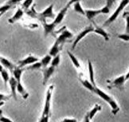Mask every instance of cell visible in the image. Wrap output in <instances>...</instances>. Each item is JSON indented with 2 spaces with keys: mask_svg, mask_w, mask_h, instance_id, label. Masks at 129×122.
<instances>
[{
  "mask_svg": "<svg viewBox=\"0 0 129 122\" xmlns=\"http://www.w3.org/2000/svg\"><path fill=\"white\" fill-rule=\"evenodd\" d=\"M62 122H77V120L74 118H64Z\"/></svg>",
  "mask_w": 129,
  "mask_h": 122,
  "instance_id": "d590c367",
  "label": "cell"
},
{
  "mask_svg": "<svg viewBox=\"0 0 129 122\" xmlns=\"http://www.w3.org/2000/svg\"><path fill=\"white\" fill-rule=\"evenodd\" d=\"M43 27H44V35L46 37L48 35H54V29L57 26L54 22H53L52 23H47L46 21H44L42 22Z\"/></svg>",
  "mask_w": 129,
  "mask_h": 122,
  "instance_id": "9c48e42d",
  "label": "cell"
},
{
  "mask_svg": "<svg viewBox=\"0 0 129 122\" xmlns=\"http://www.w3.org/2000/svg\"><path fill=\"white\" fill-rule=\"evenodd\" d=\"M117 37L124 42H129V34L124 33V34H121V35H117Z\"/></svg>",
  "mask_w": 129,
  "mask_h": 122,
  "instance_id": "1f68e13d",
  "label": "cell"
},
{
  "mask_svg": "<svg viewBox=\"0 0 129 122\" xmlns=\"http://www.w3.org/2000/svg\"><path fill=\"white\" fill-rule=\"evenodd\" d=\"M9 85L10 87H11V97H13L14 99L17 100V84H18V81L14 79V77H10L9 79Z\"/></svg>",
  "mask_w": 129,
  "mask_h": 122,
  "instance_id": "8fae6325",
  "label": "cell"
},
{
  "mask_svg": "<svg viewBox=\"0 0 129 122\" xmlns=\"http://www.w3.org/2000/svg\"><path fill=\"white\" fill-rule=\"evenodd\" d=\"M23 70H24V68H19L18 66H16L14 69V70L11 72L13 74V77H14V79H15L18 82L21 81V77L23 73Z\"/></svg>",
  "mask_w": 129,
  "mask_h": 122,
  "instance_id": "ac0fdd59",
  "label": "cell"
},
{
  "mask_svg": "<svg viewBox=\"0 0 129 122\" xmlns=\"http://www.w3.org/2000/svg\"><path fill=\"white\" fill-rule=\"evenodd\" d=\"M128 4H129V0H121L120 5L118 6V7L115 11V12H114L112 15L109 17L105 22H104L103 26H108L110 24H112L118 18L119 14H120V12L123 11V8H124L126 6H127Z\"/></svg>",
  "mask_w": 129,
  "mask_h": 122,
  "instance_id": "8992f818",
  "label": "cell"
},
{
  "mask_svg": "<svg viewBox=\"0 0 129 122\" xmlns=\"http://www.w3.org/2000/svg\"><path fill=\"white\" fill-rule=\"evenodd\" d=\"M101 109H102V106L100 104H96L95 105H94L93 108L91 110H89L87 113L88 117L90 118L91 120H92L94 116H95V115L98 113L99 111H101Z\"/></svg>",
  "mask_w": 129,
  "mask_h": 122,
  "instance_id": "d6986e66",
  "label": "cell"
},
{
  "mask_svg": "<svg viewBox=\"0 0 129 122\" xmlns=\"http://www.w3.org/2000/svg\"><path fill=\"white\" fill-rule=\"evenodd\" d=\"M17 92L22 96V97L24 99H26L28 97V96H29V94L26 92V90L25 89V88L22 85L21 81L18 82V84H17Z\"/></svg>",
  "mask_w": 129,
  "mask_h": 122,
  "instance_id": "44dd1931",
  "label": "cell"
},
{
  "mask_svg": "<svg viewBox=\"0 0 129 122\" xmlns=\"http://www.w3.org/2000/svg\"><path fill=\"white\" fill-rule=\"evenodd\" d=\"M38 62V58L34 57L33 55H29L28 57L23 58L22 60H20L18 62V67L19 68H24L25 66H29V65H31L33 63Z\"/></svg>",
  "mask_w": 129,
  "mask_h": 122,
  "instance_id": "ba28073f",
  "label": "cell"
},
{
  "mask_svg": "<svg viewBox=\"0 0 129 122\" xmlns=\"http://www.w3.org/2000/svg\"><path fill=\"white\" fill-rule=\"evenodd\" d=\"M3 112L2 110H0V121L1 122H14L12 120H11L8 117H6V116H3Z\"/></svg>",
  "mask_w": 129,
  "mask_h": 122,
  "instance_id": "d6a6232c",
  "label": "cell"
},
{
  "mask_svg": "<svg viewBox=\"0 0 129 122\" xmlns=\"http://www.w3.org/2000/svg\"><path fill=\"white\" fill-rule=\"evenodd\" d=\"M88 74H89V79L92 85H96L95 79H94V70H93V66L91 61L88 60Z\"/></svg>",
  "mask_w": 129,
  "mask_h": 122,
  "instance_id": "ffe728a7",
  "label": "cell"
},
{
  "mask_svg": "<svg viewBox=\"0 0 129 122\" xmlns=\"http://www.w3.org/2000/svg\"><path fill=\"white\" fill-rule=\"evenodd\" d=\"M67 53H68V55L69 57V58H70V60L72 62V63L73 64V66H75L77 69H80L81 68V65H80V62H79L78 59L77 58L74 56L73 53L71 52H69V51H67Z\"/></svg>",
  "mask_w": 129,
  "mask_h": 122,
  "instance_id": "7402d4cb",
  "label": "cell"
},
{
  "mask_svg": "<svg viewBox=\"0 0 129 122\" xmlns=\"http://www.w3.org/2000/svg\"><path fill=\"white\" fill-rule=\"evenodd\" d=\"M116 3V0H106V5L101 10V14H109L112 6Z\"/></svg>",
  "mask_w": 129,
  "mask_h": 122,
  "instance_id": "e0dca14e",
  "label": "cell"
},
{
  "mask_svg": "<svg viewBox=\"0 0 129 122\" xmlns=\"http://www.w3.org/2000/svg\"><path fill=\"white\" fill-rule=\"evenodd\" d=\"M42 66V63L40 62H36L31 64L29 66L27 67V70H39Z\"/></svg>",
  "mask_w": 129,
  "mask_h": 122,
  "instance_id": "4316f807",
  "label": "cell"
},
{
  "mask_svg": "<svg viewBox=\"0 0 129 122\" xmlns=\"http://www.w3.org/2000/svg\"><path fill=\"white\" fill-rule=\"evenodd\" d=\"M3 15V14H2V13H0V18H1L2 16Z\"/></svg>",
  "mask_w": 129,
  "mask_h": 122,
  "instance_id": "b9f144b4",
  "label": "cell"
},
{
  "mask_svg": "<svg viewBox=\"0 0 129 122\" xmlns=\"http://www.w3.org/2000/svg\"><path fill=\"white\" fill-rule=\"evenodd\" d=\"M53 90V85H50L46 92V101H45V105L43 111L41 116V118L38 122H49V114H50V106H51V99H52V94Z\"/></svg>",
  "mask_w": 129,
  "mask_h": 122,
  "instance_id": "277c9868",
  "label": "cell"
},
{
  "mask_svg": "<svg viewBox=\"0 0 129 122\" xmlns=\"http://www.w3.org/2000/svg\"><path fill=\"white\" fill-rule=\"evenodd\" d=\"M68 8H69L68 7H64L63 9L61 10L60 12L57 14V17H55V18H54V20H53V22L56 26H57L58 24H60L61 22V21L63 20V18H64V16H66V14L67 13Z\"/></svg>",
  "mask_w": 129,
  "mask_h": 122,
  "instance_id": "4fadbf2b",
  "label": "cell"
},
{
  "mask_svg": "<svg viewBox=\"0 0 129 122\" xmlns=\"http://www.w3.org/2000/svg\"><path fill=\"white\" fill-rule=\"evenodd\" d=\"M80 81H81V82L82 85H83L84 87H85V89H88L89 91H92V89H93V85H92V83H91L90 81H89L88 80L80 78Z\"/></svg>",
  "mask_w": 129,
  "mask_h": 122,
  "instance_id": "d4e9b609",
  "label": "cell"
},
{
  "mask_svg": "<svg viewBox=\"0 0 129 122\" xmlns=\"http://www.w3.org/2000/svg\"><path fill=\"white\" fill-rule=\"evenodd\" d=\"M3 70H4L3 66H2L1 64H0V73H1V72H2V71Z\"/></svg>",
  "mask_w": 129,
  "mask_h": 122,
  "instance_id": "60d3db41",
  "label": "cell"
},
{
  "mask_svg": "<svg viewBox=\"0 0 129 122\" xmlns=\"http://www.w3.org/2000/svg\"><path fill=\"white\" fill-rule=\"evenodd\" d=\"M0 64L3 66L4 69L9 70H11V72L14 70V68L16 67L15 65L13 64L12 62H11L8 59H7V58H5L3 57H0Z\"/></svg>",
  "mask_w": 129,
  "mask_h": 122,
  "instance_id": "7c38bea8",
  "label": "cell"
},
{
  "mask_svg": "<svg viewBox=\"0 0 129 122\" xmlns=\"http://www.w3.org/2000/svg\"><path fill=\"white\" fill-rule=\"evenodd\" d=\"M5 105V101H0V108Z\"/></svg>",
  "mask_w": 129,
  "mask_h": 122,
  "instance_id": "ab89813d",
  "label": "cell"
},
{
  "mask_svg": "<svg viewBox=\"0 0 129 122\" xmlns=\"http://www.w3.org/2000/svg\"><path fill=\"white\" fill-rule=\"evenodd\" d=\"M94 30H95V26H94V24H93V22H92V24H91V25H89L88 26H86L84 30L79 33V35L77 36L76 39L74 40L73 42V46L72 48L74 49L76 47V46L77 45V43L80 42L81 39H83L84 38H85L87 35H88L89 33H92V32H94Z\"/></svg>",
  "mask_w": 129,
  "mask_h": 122,
  "instance_id": "52a82bcc",
  "label": "cell"
},
{
  "mask_svg": "<svg viewBox=\"0 0 129 122\" xmlns=\"http://www.w3.org/2000/svg\"><path fill=\"white\" fill-rule=\"evenodd\" d=\"M81 0H70L69 3H68V4L66 5V7H69V6H71V5H73V3H77V2H80Z\"/></svg>",
  "mask_w": 129,
  "mask_h": 122,
  "instance_id": "8d00e7d4",
  "label": "cell"
},
{
  "mask_svg": "<svg viewBox=\"0 0 129 122\" xmlns=\"http://www.w3.org/2000/svg\"><path fill=\"white\" fill-rule=\"evenodd\" d=\"M14 6H11V5H9V4H4L3 6L0 7V13L4 14L5 12H7V11H9L10 9L13 8Z\"/></svg>",
  "mask_w": 129,
  "mask_h": 122,
  "instance_id": "4dcf8cb0",
  "label": "cell"
},
{
  "mask_svg": "<svg viewBox=\"0 0 129 122\" xmlns=\"http://www.w3.org/2000/svg\"><path fill=\"white\" fill-rule=\"evenodd\" d=\"M11 96H7V95H4L3 94H0V101H7L10 99V97Z\"/></svg>",
  "mask_w": 129,
  "mask_h": 122,
  "instance_id": "e575fe53",
  "label": "cell"
},
{
  "mask_svg": "<svg viewBox=\"0 0 129 122\" xmlns=\"http://www.w3.org/2000/svg\"><path fill=\"white\" fill-rule=\"evenodd\" d=\"M108 83L107 87L108 89H117L119 90L123 91L124 90V84L127 81L125 79V75H120L116 78L107 80L106 81Z\"/></svg>",
  "mask_w": 129,
  "mask_h": 122,
  "instance_id": "5b68a950",
  "label": "cell"
},
{
  "mask_svg": "<svg viewBox=\"0 0 129 122\" xmlns=\"http://www.w3.org/2000/svg\"><path fill=\"white\" fill-rule=\"evenodd\" d=\"M59 63H60V55L57 54V56L53 57V58H52L51 60V66H53V67H57Z\"/></svg>",
  "mask_w": 129,
  "mask_h": 122,
  "instance_id": "f1b7e54d",
  "label": "cell"
},
{
  "mask_svg": "<svg viewBox=\"0 0 129 122\" xmlns=\"http://www.w3.org/2000/svg\"><path fill=\"white\" fill-rule=\"evenodd\" d=\"M85 15L88 20L92 21V19L94 18L101 14V9H99V10H85Z\"/></svg>",
  "mask_w": 129,
  "mask_h": 122,
  "instance_id": "9a60e30c",
  "label": "cell"
},
{
  "mask_svg": "<svg viewBox=\"0 0 129 122\" xmlns=\"http://www.w3.org/2000/svg\"><path fill=\"white\" fill-rule=\"evenodd\" d=\"M60 31H61L60 35L58 36L57 40L55 41V42H54L53 46L50 49V50H49V54L51 57H55L57 54H59V52L61 50L64 44L67 41H69V39L73 38V34L67 30L66 26H64L62 29H61Z\"/></svg>",
  "mask_w": 129,
  "mask_h": 122,
  "instance_id": "6da1fadb",
  "label": "cell"
},
{
  "mask_svg": "<svg viewBox=\"0 0 129 122\" xmlns=\"http://www.w3.org/2000/svg\"><path fill=\"white\" fill-rule=\"evenodd\" d=\"M73 10L74 11H76L78 14H81L82 15H85V10L82 8V6L80 2H77L75 3H73Z\"/></svg>",
  "mask_w": 129,
  "mask_h": 122,
  "instance_id": "603a6c76",
  "label": "cell"
},
{
  "mask_svg": "<svg viewBox=\"0 0 129 122\" xmlns=\"http://www.w3.org/2000/svg\"><path fill=\"white\" fill-rule=\"evenodd\" d=\"M123 18L126 21V28H125V33L129 34V11H124L123 14Z\"/></svg>",
  "mask_w": 129,
  "mask_h": 122,
  "instance_id": "484cf974",
  "label": "cell"
},
{
  "mask_svg": "<svg viewBox=\"0 0 129 122\" xmlns=\"http://www.w3.org/2000/svg\"><path fill=\"white\" fill-rule=\"evenodd\" d=\"M1 76L3 77V80L4 81L5 84H7L8 81H9V79H10V76H9V74H8V72L6 69H4L1 73Z\"/></svg>",
  "mask_w": 129,
  "mask_h": 122,
  "instance_id": "83f0119b",
  "label": "cell"
},
{
  "mask_svg": "<svg viewBox=\"0 0 129 122\" xmlns=\"http://www.w3.org/2000/svg\"><path fill=\"white\" fill-rule=\"evenodd\" d=\"M93 94H95L96 95L99 96L101 99H103L105 102L110 105L111 109H112V113L113 115H116L119 111H120V107H119L117 102L116 101V100L113 98L112 97H111L110 95H108V94H106L105 92H104L102 89H101L100 88H98L96 85H93V89L91 91Z\"/></svg>",
  "mask_w": 129,
  "mask_h": 122,
  "instance_id": "3957f363",
  "label": "cell"
},
{
  "mask_svg": "<svg viewBox=\"0 0 129 122\" xmlns=\"http://www.w3.org/2000/svg\"><path fill=\"white\" fill-rule=\"evenodd\" d=\"M53 4H51L50 6H49L44 11L38 13L35 11V5L31 7V9H28L26 11H25L26 14L28 16L31 17L33 18H38L41 22L46 21V18H55V14H53Z\"/></svg>",
  "mask_w": 129,
  "mask_h": 122,
  "instance_id": "7a4b0ae2",
  "label": "cell"
},
{
  "mask_svg": "<svg viewBox=\"0 0 129 122\" xmlns=\"http://www.w3.org/2000/svg\"><path fill=\"white\" fill-rule=\"evenodd\" d=\"M21 1H22V0H9V1L7 3V4L11 5V6H15L16 4L19 3Z\"/></svg>",
  "mask_w": 129,
  "mask_h": 122,
  "instance_id": "836d02e7",
  "label": "cell"
},
{
  "mask_svg": "<svg viewBox=\"0 0 129 122\" xmlns=\"http://www.w3.org/2000/svg\"><path fill=\"white\" fill-rule=\"evenodd\" d=\"M51 60H52V57L49 55V54H47V55H46L45 57H43L42 58L41 62H40L42 63V66L43 68L48 67V65L51 62Z\"/></svg>",
  "mask_w": 129,
  "mask_h": 122,
  "instance_id": "cb8c5ba5",
  "label": "cell"
},
{
  "mask_svg": "<svg viewBox=\"0 0 129 122\" xmlns=\"http://www.w3.org/2000/svg\"><path fill=\"white\" fill-rule=\"evenodd\" d=\"M93 24H94V26H95V30H94V33H96V34H97V35L104 37V38H105V41H108L109 40V37H110L108 34L105 30H104L102 27L97 26L94 22H93Z\"/></svg>",
  "mask_w": 129,
  "mask_h": 122,
  "instance_id": "5bb4252c",
  "label": "cell"
},
{
  "mask_svg": "<svg viewBox=\"0 0 129 122\" xmlns=\"http://www.w3.org/2000/svg\"><path fill=\"white\" fill-rule=\"evenodd\" d=\"M34 0H25L23 2V3L22 4V10H25V11H26V10L29 9V7L31 6V4L33 3Z\"/></svg>",
  "mask_w": 129,
  "mask_h": 122,
  "instance_id": "f546056e",
  "label": "cell"
},
{
  "mask_svg": "<svg viewBox=\"0 0 129 122\" xmlns=\"http://www.w3.org/2000/svg\"><path fill=\"white\" fill-rule=\"evenodd\" d=\"M55 71V67L53 66H49L46 68H43L42 70V74H43V84L46 83L49 81V79L50 78V77L53 75V74Z\"/></svg>",
  "mask_w": 129,
  "mask_h": 122,
  "instance_id": "30bf717a",
  "label": "cell"
},
{
  "mask_svg": "<svg viewBox=\"0 0 129 122\" xmlns=\"http://www.w3.org/2000/svg\"><path fill=\"white\" fill-rule=\"evenodd\" d=\"M60 122H62V120H61V121H60Z\"/></svg>",
  "mask_w": 129,
  "mask_h": 122,
  "instance_id": "7bdbcfd3",
  "label": "cell"
},
{
  "mask_svg": "<svg viewBox=\"0 0 129 122\" xmlns=\"http://www.w3.org/2000/svg\"><path fill=\"white\" fill-rule=\"evenodd\" d=\"M125 79H126V81L129 80V71L127 73V74H125Z\"/></svg>",
  "mask_w": 129,
  "mask_h": 122,
  "instance_id": "f35d334b",
  "label": "cell"
},
{
  "mask_svg": "<svg viewBox=\"0 0 129 122\" xmlns=\"http://www.w3.org/2000/svg\"><path fill=\"white\" fill-rule=\"evenodd\" d=\"M91 120H92L88 117V114L86 113L85 116V117H84V121H83V122H91Z\"/></svg>",
  "mask_w": 129,
  "mask_h": 122,
  "instance_id": "74e56055",
  "label": "cell"
},
{
  "mask_svg": "<svg viewBox=\"0 0 129 122\" xmlns=\"http://www.w3.org/2000/svg\"><path fill=\"white\" fill-rule=\"evenodd\" d=\"M23 14H24V11H23V10L22 8H18L17 9V11L15 12V14H14V16L11 17V18H10L8 19V22L9 23H14L15 22L18 21L19 19H21L22 15H23Z\"/></svg>",
  "mask_w": 129,
  "mask_h": 122,
  "instance_id": "2e32d148",
  "label": "cell"
}]
</instances>
